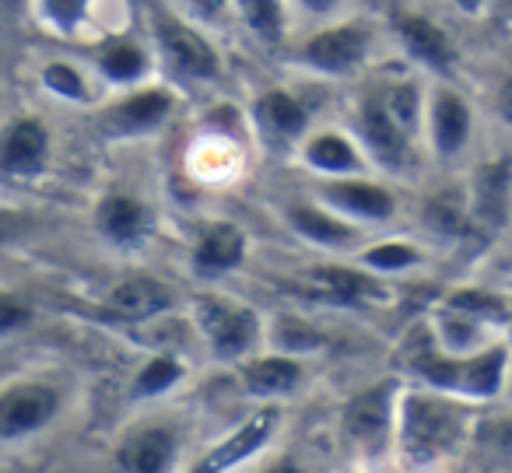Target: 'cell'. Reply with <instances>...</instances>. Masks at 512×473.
Here are the masks:
<instances>
[{
	"label": "cell",
	"instance_id": "obj_1",
	"mask_svg": "<svg viewBox=\"0 0 512 473\" xmlns=\"http://www.w3.org/2000/svg\"><path fill=\"white\" fill-rule=\"evenodd\" d=\"M477 428L474 403L442 389L404 382L393 417V452L390 456L407 473H425L460 456Z\"/></svg>",
	"mask_w": 512,
	"mask_h": 473
},
{
	"label": "cell",
	"instance_id": "obj_2",
	"mask_svg": "<svg viewBox=\"0 0 512 473\" xmlns=\"http://www.w3.org/2000/svg\"><path fill=\"white\" fill-rule=\"evenodd\" d=\"M193 326L204 340L207 354L221 365H242L267 347V319L256 305L225 291H197L193 295Z\"/></svg>",
	"mask_w": 512,
	"mask_h": 473
},
{
	"label": "cell",
	"instance_id": "obj_3",
	"mask_svg": "<svg viewBox=\"0 0 512 473\" xmlns=\"http://www.w3.org/2000/svg\"><path fill=\"white\" fill-rule=\"evenodd\" d=\"M148 4V39L155 60L172 74L176 85H214L221 78V53L200 25L186 22L165 0Z\"/></svg>",
	"mask_w": 512,
	"mask_h": 473
},
{
	"label": "cell",
	"instance_id": "obj_4",
	"mask_svg": "<svg viewBox=\"0 0 512 473\" xmlns=\"http://www.w3.org/2000/svg\"><path fill=\"white\" fill-rule=\"evenodd\" d=\"M379 43V29L372 18H330L320 29H313L306 39L292 46V64L302 74L320 81H344L355 78L372 60Z\"/></svg>",
	"mask_w": 512,
	"mask_h": 473
},
{
	"label": "cell",
	"instance_id": "obj_5",
	"mask_svg": "<svg viewBox=\"0 0 512 473\" xmlns=\"http://www.w3.org/2000/svg\"><path fill=\"white\" fill-rule=\"evenodd\" d=\"M67 410V386L53 375L11 372L0 379V449L36 442Z\"/></svg>",
	"mask_w": 512,
	"mask_h": 473
},
{
	"label": "cell",
	"instance_id": "obj_6",
	"mask_svg": "<svg viewBox=\"0 0 512 473\" xmlns=\"http://www.w3.org/2000/svg\"><path fill=\"white\" fill-rule=\"evenodd\" d=\"M179 109L176 85H162V81H148V85L127 88L106 99L92 116V127L102 141L109 144H130L155 137L158 130L169 127V120Z\"/></svg>",
	"mask_w": 512,
	"mask_h": 473
},
{
	"label": "cell",
	"instance_id": "obj_7",
	"mask_svg": "<svg viewBox=\"0 0 512 473\" xmlns=\"http://www.w3.org/2000/svg\"><path fill=\"white\" fill-rule=\"evenodd\" d=\"M467 211H470V235L467 253H481L498 246L512 228V155H491L474 165L467 179Z\"/></svg>",
	"mask_w": 512,
	"mask_h": 473
},
{
	"label": "cell",
	"instance_id": "obj_8",
	"mask_svg": "<svg viewBox=\"0 0 512 473\" xmlns=\"http://www.w3.org/2000/svg\"><path fill=\"white\" fill-rule=\"evenodd\" d=\"M477 134L474 102L456 88V81H428L421 148L442 165L460 162Z\"/></svg>",
	"mask_w": 512,
	"mask_h": 473
},
{
	"label": "cell",
	"instance_id": "obj_9",
	"mask_svg": "<svg viewBox=\"0 0 512 473\" xmlns=\"http://www.w3.org/2000/svg\"><path fill=\"white\" fill-rule=\"evenodd\" d=\"M348 130L355 134V141L362 144L365 158H369L372 172H386V176H404L418 162L421 144L386 113V106L379 102V95L372 88H365L351 106V123Z\"/></svg>",
	"mask_w": 512,
	"mask_h": 473
},
{
	"label": "cell",
	"instance_id": "obj_10",
	"mask_svg": "<svg viewBox=\"0 0 512 473\" xmlns=\"http://www.w3.org/2000/svg\"><path fill=\"white\" fill-rule=\"evenodd\" d=\"M246 116L253 141L264 151H274V155H285V151L295 155V148L313 130V102L285 85H271L264 92H256Z\"/></svg>",
	"mask_w": 512,
	"mask_h": 473
},
{
	"label": "cell",
	"instance_id": "obj_11",
	"mask_svg": "<svg viewBox=\"0 0 512 473\" xmlns=\"http://www.w3.org/2000/svg\"><path fill=\"white\" fill-rule=\"evenodd\" d=\"M404 379H379L355 393L341 410V431L362 459H379L393 452V417Z\"/></svg>",
	"mask_w": 512,
	"mask_h": 473
},
{
	"label": "cell",
	"instance_id": "obj_12",
	"mask_svg": "<svg viewBox=\"0 0 512 473\" xmlns=\"http://www.w3.org/2000/svg\"><path fill=\"white\" fill-rule=\"evenodd\" d=\"M186 449V431L176 417H141L113 445V463L120 473H179Z\"/></svg>",
	"mask_w": 512,
	"mask_h": 473
},
{
	"label": "cell",
	"instance_id": "obj_13",
	"mask_svg": "<svg viewBox=\"0 0 512 473\" xmlns=\"http://www.w3.org/2000/svg\"><path fill=\"white\" fill-rule=\"evenodd\" d=\"M313 197L320 204H327L330 211H337L341 218H348L351 225L365 228V232L386 228L400 214V193L386 179H379L376 172L344 179H316Z\"/></svg>",
	"mask_w": 512,
	"mask_h": 473
},
{
	"label": "cell",
	"instance_id": "obj_14",
	"mask_svg": "<svg viewBox=\"0 0 512 473\" xmlns=\"http://www.w3.org/2000/svg\"><path fill=\"white\" fill-rule=\"evenodd\" d=\"M390 32L400 43V53L414 64V71L432 81H449L456 71V43L435 18L418 8H390Z\"/></svg>",
	"mask_w": 512,
	"mask_h": 473
},
{
	"label": "cell",
	"instance_id": "obj_15",
	"mask_svg": "<svg viewBox=\"0 0 512 473\" xmlns=\"http://www.w3.org/2000/svg\"><path fill=\"white\" fill-rule=\"evenodd\" d=\"M53 165V130L43 116L18 113L0 123V179L36 183Z\"/></svg>",
	"mask_w": 512,
	"mask_h": 473
},
{
	"label": "cell",
	"instance_id": "obj_16",
	"mask_svg": "<svg viewBox=\"0 0 512 473\" xmlns=\"http://www.w3.org/2000/svg\"><path fill=\"white\" fill-rule=\"evenodd\" d=\"M281 424L278 407L264 403L260 410H253L249 417H242L232 431H225L221 438H214L193 463H186L179 473H235L239 466H246L249 459H256L267 449V442L274 438Z\"/></svg>",
	"mask_w": 512,
	"mask_h": 473
},
{
	"label": "cell",
	"instance_id": "obj_17",
	"mask_svg": "<svg viewBox=\"0 0 512 473\" xmlns=\"http://www.w3.org/2000/svg\"><path fill=\"white\" fill-rule=\"evenodd\" d=\"M281 218H285L288 232H292L295 239L320 249V253H327V256H348L351 260V256L369 242L365 228L351 225L348 218L330 211V207L320 204L316 197L288 200V204L281 207Z\"/></svg>",
	"mask_w": 512,
	"mask_h": 473
},
{
	"label": "cell",
	"instance_id": "obj_18",
	"mask_svg": "<svg viewBox=\"0 0 512 473\" xmlns=\"http://www.w3.org/2000/svg\"><path fill=\"white\" fill-rule=\"evenodd\" d=\"M155 50H151L148 32H113V36L99 39L88 50V67H92L95 81L113 92H127V88L148 85L155 74Z\"/></svg>",
	"mask_w": 512,
	"mask_h": 473
},
{
	"label": "cell",
	"instance_id": "obj_19",
	"mask_svg": "<svg viewBox=\"0 0 512 473\" xmlns=\"http://www.w3.org/2000/svg\"><path fill=\"white\" fill-rule=\"evenodd\" d=\"M92 228L106 246L120 249V253H134L155 239L158 218L155 207L137 193L106 190L92 207Z\"/></svg>",
	"mask_w": 512,
	"mask_h": 473
},
{
	"label": "cell",
	"instance_id": "obj_20",
	"mask_svg": "<svg viewBox=\"0 0 512 473\" xmlns=\"http://www.w3.org/2000/svg\"><path fill=\"white\" fill-rule=\"evenodd\" d=\"M246 256H249L246 228L228 218H214L197 228V235L190 242V253H186V267H190V274L197 281L214 284L221 277L235 274L246 263Z\"/></svg>",
	"mask_w": 512,
	"mask_h": 473
},
{
	"label": "cell",
	"instance_id": "obj_21",
	"mask_svg": "<svg viewBox=\"0 0 512 473\" xmlns=\"http://www.w3.org/2000/svg\"><path fill=\"white\" fill-rule=\"evenodd\" d=\"M235 372H239L246 396H253L256 403L278 407L281 400H292L295 393H302V386L309 379V361L264 347V351H256L242 365H235Z\"/></svg>",
	"mask_w": 512,
	"mask_h": 473
},
{
	"label": "cell",
	"instance_id": "obj_22",
	"mask_svg": "<svg viewBox=\"0 0 512 473\" xmlns=\"http://www.w3.org/2000/svg\"><path fill=\"white\" fill-rule=\"evenodd\" d=\"M295 158L313 179H344L372 172L362 144L344 127H313L306 141L295 148Z\"/></svg>",
	"mask_w": 512,
	"mask_h": 473
},
{
	"label": "cell",
	"instance_id": "obj_23",
	"mask_svg": "<svg viewBox=\"0 0 512 473\" xmlns=\"http://www.w3.org/2000/svg\"><path fill=\"white\" fill-rule=\"evenodd\" d=\"M172 305H176L172 284H165L155 274H141V270L113 281L102 295V309L123 323H151V319L172 312Z\"/></svg>",
	"mask_w": 512,
	"mask_h": 473
},
{
	"label": "cell",
	"instance_id": "obj_24",
	"mask_svg": "<svg viewBox=\"0 0 512 473\" xmlns=\"http://www.w3.org/2000/svg\"><path fill=\"white\" fill-rule=\"evenodd\" d=\"M509 361H512L509 340H495V344L481 347V351L456 358L453 396H460V400L474 403V407H477V403H495V400H502L505 375H509Z\"/></svg>",
	"mask_w": 512,
	"mask_h": 473
},
{
	"label": "cell",
	"instance_id": "obj_25",
	"mask_svg": "<svg viewBox=\"0 0 512 473\" xmlns=\"http://www.w3.org/2000/svg\"><path fill=\"white\" fill-rule=\"evenodd\" d=\"M306 284L320 298L337 305H372L386 295L383 277L362 270L355 260L351 263H320L306 270Z\"/></svg>",
	"mask_w": 512,
	"mask_h": 473
},
{
	"label": "cell",
	"instance_id": "obj_26",
	"mask_svg": "<svg viewBox=\"0 0 512 473\" xmlns=\"http://www.w3.org/2000/svg\"><path fill=\"white\" fill-rule=\"evenodd\" d=\"M425 326H428V333H432L435 347L453 354V358H463V354L481 351V347L495 344V340H505L502 330H495V326H488L484 319L467 316V312L453 309V305H446V302H435Z\"/></svg>",
	"mask_w": 512,
	"mask_h": 473
},
{
	"label": "cell",
	"instance_id": "obj_27",
	"mask_svg": "<svg viewBox=\"0 0 512 473\" xmlns=\"http://www.w3.org/2000/svg\"><path fill=\"white\" fill-rule=\"evenodd\" d=\"M421 228L432 239L453 242V246H467L470 235V211H467V186L463 183H442L421 197L418 207Z\"/></svg>",
	"mask_w": 512,
	"mask_h": 473
},
{
	"label": "cell",
	"instance_id": "obj_28",
	"mask_svg": "<svg viewBox=\"0 0 512 473\" xmlns=\"http://www.w3.org/2000/svg\"><path fill=\"white\" fill-rule=\"evenodd\" d=\"M351 260L386 281V277H404L425 267L428 249L414 239H404V235H386V239H369Z\"/></svg>",
	"mask_w": 512,
	"mask_h": 473
},
{
	"label": "cell",
	"instance_id": "obj_29",
	"mask_svg": "<svg viewBox=\"0 0 512 473\" xmlns=\"http://www.w3.org/2000/svg\"><path fill=\"white\" fill-rule=\"evenodd\" d=\"M186 375H190V365H186L179 354H172V351L148 354V358L134 368V375H130V389H127L130 403L165 400V396L176 393V389L183 386Z\"/></svg>",
	"mask_w": 512,
	"mask_h": 473
},
{
	"label": "cell",
	"instance_id": "obj_30",
	"mask_svg": "<svg viewBox=\"0 0 512 473\" xmlns=\"http://www.w3.org/2000/svg\"><path fill=\"white\" fill-rule=\"evenodd\" d=\"M39 88H43L50 99L64 102V106H92L95 102V74L92 67L78 64L71 57H50L39 64L36 71Z\"/></svg>",
	"mask_w": 512,
	"mask_h": 473
},
{
	"label": "cell",
	"instance_id": "obj_31",
	"mask_svg": "<svg viewBox=\"0 0 512 473\" xmlns=\"http://www.w3.org/2000/svg\"><path fill=\"white\" fill-rule=\"evenodd\" d=\"M232 18L256 39L260 46L274 50L288 36V0H228Z\"/></svg>",
	"mask_w": 512,
	"mask_h": 473
},
{
	"label": "cell",
	"instance_id": "obj_32",
	"mask_svg": "<svg viewBox=\"0 0 512 473\" xmlns=\"http://www.w3.org/2000/svg\"><path fill=\"white\" fill-rule=\"evenodd\" d=\"M439 302L453 305V309L467 312L474 319H484L495 330H509L512 319V295L502 288H491V284H460V288H449Z\"/></svg>",
	"mask_w": 512,
	"mask_h": 473
},
{
	"label": "cell",
	"instance_id": "obj_33",
	"mask_svg": "<svg viewBox=\"0 0 512 473\" xmlns=\"http://www.w3.org/2000/svg\"><path fill=\"white\" fill-rule=\"evenodd\" d=\"M267 347L281 354H295V358H313L327 347V333L316 323H309L306 316L285 312L278 319H267Z\"/></svg>",
	"mask_w": 512,
	"mask_h": 473
},
{
	"label": "cell",
	"instance_id": "obj_34",
	"mask_svg": "<svg viewBox=\"0 0 512 473\" xmlns=\"http://www.w3.org/2000/svg\"><path fill=\"white\" fill-rule=\"evenodd\" d=\"M95 4L99 0H32V15H36L39 29H46L50 36L74 39L88 29Z\"/></svg>",
	"mask_w": 512,
	"mask_h": 473
},
{
	"label": "cell",
	"instance_id": "obj_35",
	"mask_svg": "<svg viewBox=\"0 0 512 473\" xmlns=\"http://www.w3.org/2000/svg\"><path fill=\"white\" fill-rule=\"evenodd\" d=\"M172 11L186 18V22L200 25L204 32H218L225 25H232V4L228 0H165Z\"/></svg>",
	"mask_w": 512,
	"mask_h": 473
},
{
	"label": "cell",
	"instance_id": "obj_36",
	"mask_svg": "<svg viewBox=\"0 0 512 473\" xmlns=\"http://www.w3.org/2000/svg\"><path fill=\"white\" fill-rule=\"evenodd\" d=\"M32 323H36V305L18 291L0 288V344L22 337L25 330H32Z\"/></svg>",
	"mask_w": 512,
	"mask_h": 473
},
{
	"label": "cell",
	"instance_id": "obj_37",
	"mask_svg": "<svg viewBox=\"0 0 512 473\" xmlns=\"http://www.w3.org/2000/svg\"><path fill=\"white\" fill-rule=\"evenodd\" d=\"M495 116L505 130H512V64L505 67V74L495 85Z\"/></svg>",
	"mask_w": 512,
	"mask_h": 473
},
{
	"label": "cell",
	"instance_id": "obj_38",
	"mask_svg": "<svg viewBox=\"0 0 512 473\" xmlns=\"http://www.w3.org/2000/svg\"><path fill=\"white\" fill-rule=\"evenodd\" d=\"M295 4H299L302 15L320 18V22H330V18H337V11H341L344 0H295Z\"/></svg>",
	"mask_w": 512,
	"mask_h": 473
},
{
	"label": "cell",
	"instance_id": "obj_39",
	"mask_svg": "<svg viewBox=\"0 0 512 473\" xmlns=\"http://www.w3.org/2000/svg\"><path fill=\"white\" fill-rule=\"evenodd\" d=\"M32 15V0H0V25H18Z\"/></svg>",
	"mask_w": 512,
	"mask_h": 473
},
{
	"label": "cell",
	"instance_id": "obj_40",
	"mask_svg": "<svg viewBox=\"0 0 512 473\" xmlns=\"http://www.w3.org/2000/svg\"><path fill=\"white\" fill-rule=\"evenodd\" d=\"M264 473H302V466L295 459H278V463L264 466Z\"/></svg>",
	"mask_w": 512,
	"mask_h": 473
},
{
	"label": "cell",
	"instance_id": "obj_41",
	"mask_svg": "<svg viewBox=\"0 0 512 473\" xmlns=\"http://www.w3.org/2000/svg\"><path fill=\"white\" fill-rule=\"evenodd\" d=\"M502 400L512 407V361H509V375H505V389H502Z\"/></svg>",
	"mask_w": 512,
	"mask_h": 473
},
{
	"label": "cell",
	"instance_id": "obj_42",
	"mask_svg": "<svg viewBox=\"0 0 512 473\" xmlns=\"http://www.w3.org/2000/svg\"><path fill=\"white\" fill-rule=\"evenodd\" d=\"M505 260H509V270H512V228H509V232H505Z\"/></svg>",
	"mask_w": 512,
	"mask_h": 473
},
{
	"label": "cell",
	"instance_id": "obj_43",
	"mask_svg": "<svg viewBox=\"0 0 512 473\" xmlns=\"http://www.w3.org/2000/svg\"><path fill=\"white\" fill-rule=\"evenodd\" d=\"M456 4H460V8H481L484 0H456Z\"/></svg>",
	"mask_w": 512,
	"mask_h": 473
},
{
	"label": "cell",
	"instance_id": "obj_44",
	"mask_svg": "<svg viewBox=\"0 0 512 473\" xmlns=\"http://www.w3.org/2000/svg\"><path fill=\"white\" fill-rule=\"evenodd\" d=\"M11 372H18V368H8V361H0V379H8Z\"/></svg>",
	"mask_w": 512,
	"mask_h": 473
},
{
	"label": "cell",
	"instance_id": "obj_45",
	"mask_svg": "<svg viewBox=\"0 0 512 473\" xmlns=\"http://www.w3.org/2000/svg\"><path fill=\"white\" fill-rule=\"evenodd\" d=\"M505 340H509V347H512V319H509V330H505Z\"/></svg>",
	"mask_w": 512,
	"mask_h": 473
}]
</instances>
